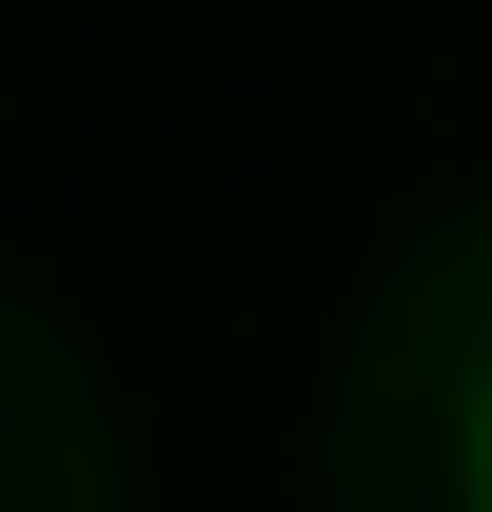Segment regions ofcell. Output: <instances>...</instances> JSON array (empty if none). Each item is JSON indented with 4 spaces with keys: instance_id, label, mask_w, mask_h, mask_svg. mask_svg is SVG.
<instances>
[{
    "instance_id": "6da1fadb",
    "label": "cell",
    "mask_w": 492,
    "mask_h": 512,
    "mask_svg": "<svg viewBox=\"0 0 492 512\" xmlns=\"http://www.w3.org/2000/svg\"><path fill=\"white\" fill-rule=\"evenodd\" d=\"M473 512H492V414H473Z\"/></svg>"
}]
</instances>
